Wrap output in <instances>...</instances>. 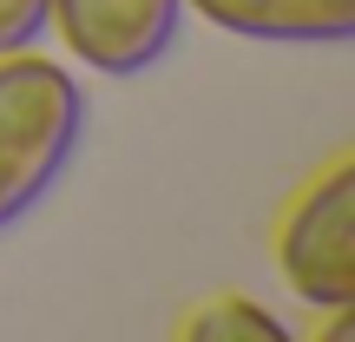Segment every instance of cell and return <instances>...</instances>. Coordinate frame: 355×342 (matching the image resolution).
Segmentation results:
<instances>
[{
    "label": "cell",
    "mask_w": 355,
    "mask_h": 342,
    "mask_svg": "<svg viewBox=\"0 0 355 342\" xmlns=\"http://www.w3.org/2000/svg\"><path fill=\"white\" fill-rule=\"evenodd\" d=\"M86 139V92L60 60L0 53V230L33 217Z\"/></svg>",
    "instance_id": "cell-1"
},
{
    "label": "cell",
    "mask_w": 355,
    "mask_h": 342,
    "mask_svg": "<svg viewBox=\"0 0 355 342\" xmlns=\"http://www.w3.org/2000/svg\"><path fill=\"white\" fill-rule=\"evenodd\" d=\"M277 270L290 296L309 309H349L355 303V158H329L277 230Z\"/></svg>",
    "instance_id": "cell-2"
},
{
    "label": "cell",
    "mask_w": 355,
    "mask_h": 342,
    "mask_svg": "<svg viewBox=\"0 0 355 342\" xmlns=\"http://www.w3.org/2000/svg\"><path fill=\"white\" fill-rule=\"evenodd\" d=\"M184 0H53V33L79 66L105 79H139L171 53Z\"/></svg>",
    "instance_id": "cell-3"
},
{
    "label": "cell",
    "mask_w": 355,
    "mask_h": 342,
    "mask_svg": "<svg viewBox=\"0 0 355 342\" xmlns=\"http://www.w3.org/2000/svg\"><path fill=\"white\" fill-rule=\"evenodd\" d=\"M198 20L257 46H343L355 33V0H184Z\"/></svg>",
    "instance_id": "cell-4"
},
{
    "label": "cell",
    "mask_w": 355,
    "mask_h": 342,
    "mask_svg": "<svg viewBox=\"0 0 355 342\" xmlns=\"http://www.w3.org/2000/svg\"><path fill=\"white\" fill-rule=\"evenodd\" d=\"M178 336L184 342H290V323L277 309H263L257 296H217L198 316L178 323Z\"/></svg>",
    "instance_id": "cell-5"
},
{
    "label": "cell",
    "mask_w": 355,
    "mask_h": 342,
    "mask_svg": "<svg viewBox=\"0 0 355 342\" xmlns=\"http://www.w3.org/2000/svg\"><path fill=\"white\" fill-rule=\"evenodd\" d=\"M46 20H53V0H0V53L40 46Z\"/></svg>",
    "instance_id": "cell-6"
}]
</instances>
